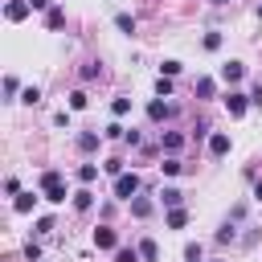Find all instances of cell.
<instances>
[{
    "label": "cell",
    "instance_id": "1",
    "mask_svg": "<svg viewBox=\"0 0 262 262\" xmlns=\"http://www.w3.org/2000/svg\"><path fill=\"white\" fill-rule=\"evenodd\" d=\"M41 188H45V201H66V184L57 172H45L41 176Z\"/></svg>",
    "mask_w": 262,
    "mask_h": 262
},
{
    "label": "cell",
    "instance_id": "2",
    "mask_svg": "<svg viewBox=\"0 0 262 262\" xmlns=\"http://www.w3.org/2000/svg\"><path fill=\"white\" fill-rule=\"evenodd\" d=\"M135 188H139V176H135V172H123V176L115 180V196H127V201H131Z\"/></svg>",
    "mask_w": 262,
    "mask_h": 262
},
{
    "label": "cell",
    "instance_id": "3",
    "mask_svg": "<svg viewBox=\"0 0 262 262\" xmlns=\"http://www.w3.org/2000/svg\"><path fill=\"white\" fill-rule=\"evenodd\" d=\"M115 242H119V237H115V229H106V225H102V229H94V246H98V250H115Z\"/></svg>",
    "mask_w": 262,
    "mask_h": 262
},
{
    "label": "cell",
    "instance_id": "4",
    "mask_svg": "<svg viewBox=\"0 0 262 262\" xmlns=\"http://www.w3.org/2000/svg\"><path fill=\"white\" fill-rule=\"evenodd\" d=\"M242 74H246L242 61H225V66H221V78H225V82H242Z\"/></svg>",
    "mask_w": 262,
    "mask_h": 262
},
{
    "label": "cell",
    "instance_id": "5",
    "mask_svg": "<svg viewBox=\"0 0 262 262\" xmlns=\"http://www.w3.org/2000/svg\"><path fill=\"white\" fill-rule=\"evenodd\" d=\"M29 8H33V4H25V0H12L4 12H8V20H25V16H29Z\"/></svg>",
    "mask_w": 262,
    "mask_h": 262
},
{
    "label": "cell",
    "instance_id": "6",
    "mask_svg": "<svg viewBox=\"0 0 262 262\" xmlns=\"http://www.w3.org/2000/svg\"><path fill=\"white\" fill-rule=\"evenodd\" d=\"M225 106L229 115H246V94H225Z\"/></svg>",
    "mask_w": 262,
    "mask_h": 262
},
{
    "label": "cell",
    "instance_id": "7",
    "mask_svg": "<svg viewBox=\"0 0 262 262\" xmlns=\"http://www.w3.org/2000/svg\"><path fill=\"white\" fill-rule=\"evenodd\" d=\"M209 151H213V156H225V151H229V135H221V131H217V135L209 139Z\"/></svg>",
    "mask_w": 262,
    "mask_h": 262
},
{
    "label": "cell",
    "instance_id": "8",
    "mask_svg": "<svg viewBox=\"0 0 262 262\" xmlns=\"http://www.w3.org/2000/svg\"><path fill=\"white\" fill-rule=\"evenodd\" d=\"M139 258H143V262H156V258H160L156 242H139Z\"/></svg>",
    "mask_w": 262,
    "mask_h": 262
},
{
    "label": "cell",
    "instance_id": "9",
    "mask_svg": "<svg viewBox=\"0 0 262 262\" xmlns=\"http://www.w3.org/2000/svg\"><path fill=\"white\" fill-rule=\"evenodd\" d=\"M160 196H164V205H172V209H180V201H184V196H180V188H164Z\"/></svg>",
    "mask_w": 262,
    "mask_h": 262
},
{
    "label": "cell",
    "instance_id": "10",
    "mask_svg": "<svg viewBox=\"0 0 262 262\" xmlns=\"http://www.w3.org/2000/svg\"><path fill=\"white\" fill-rule=\"evenodd\" d=\"M184 221H188V213H184V209H172V213H168V229H180Z\"/></svg>",
    "mask_w": 262,
    "mask_h": 262
},
{
    "label": "cell",
    "instance_id": "11",
    "mask_svg": "<svg viewBox=\"0 0 262 262\" xmlns=\"http://www.w3.org/2000/svg\"><path fill=\"white\" fill-rule=\"evenodd\" d=\"M61 20H66V12H61V8H49V16H45V25H49V29H61Z\"/></svg>",
    "mask_w": 262,
    "mask_h": 262
},
{
    "label": "cell",
    "instance_id": "12",
    "mask_svg": "<svg viewBox=\"0 0 262 262\" xmlns=\"http://www.w3.org/2000/svg\"><path fill=\"white\" fill-rule=\"evenodd\" d=\"M115 25H119L123 33H135V16H127V12H119V16H115Z\"/></svg>",
    "mask_w": 262,
    "mask_h": 262
},
{
    "label": "cell",
    "instance_id": "13",
    "mask_svg": "<svg viewBox=\"0 0 262 262\" xmlns=\"http://www.w3.org/2000/svg\"><path fill=\"white\" fill-rule=\"evenodd\" d=\"M78 147H82V151H94V147H98V135H94V131H86V135L78 139Z\"/></svg>",
    "mask_w": 262,
    "mask_h": 262
},
{
    "label": "cell",
    "instance_id": "14",
    "mask_svg": "<svg viewBox=\"0 0 262 262\" xmlns=\"http://www.w3.org/2000/svg\"><path fill=\"white\" fill-rule=\"evenodd\" d=\"M94 176H98V168H94V164H82V168H78V180H82V184H90Z\"/></svg>",
    "mask_w": 262,
    "mask_h": 262
},
{
    "label": "cell",
    "instance_id": "15",
    "mask_svg": "<svg viewBox=\"0 0 262 262\" xmlns=\"http://www.w3.org/2000/svg\"><path fill=\"white\" fill-rule=\"evenodd\" d=\"M180 143H184V135H176V131H168V135H164V147H168V151H176Z\"/></svg>",
    "mask_w": 262,
    "mask_h": 262
},
{
    "label": "cell",
    "instance_id": "16",
    "mask_svg": "<svg viewBox=\"0 0 262 262\" xmlns=\"http://www.w3.org/2000/svg\"><path fill=\"white\" fill-rule=\"evenodd\" d=\"M131 209H135V217H147V213H151V201L139 196V201H131Z\"/></svg>",
    "mask_w": 262,
    "mask_h": 262
},
{
    "label": "cell",
    "instance_id": "17",
    "mask_svg": "<svg viewBox=\"0 0 262 262\" xmlns=\"http://www.w3.org/2000/svg\"><path fill=\"white\" fill-rule=\"evenodd\" d=\"M196 94H201V98H213V82L201 78V82H196Z\"/></svg>",
    "mask_w": 262,
    "mask_h": 262
},
{
    "label": "cell",
    "instance_id": "18",
    "mask_svg": "<svg viewBox=\"0 0 262 262\" xmlns=\"http://www.w3.org/2000/svg\"><path fill=\"white\" fill-rule=\"evenodd\" d=\"M74 209L86 213V209H90V192H74Z\"/></svg>",
    "mask_w": 262,
    "mask_h": 262
},
{
    "label": "cell",
    "instance_id": "19",
    "mask_svg": "<svg viewBox=\"0 0 262 262\" xmlns=\"http://www.w3.org/2000/svg\"><path fill=\"white\" fill-rule=\"evenodd\" d=\"M33 201H37L33 192H29V196H16V213H29V209H33Z\"/></svg>",
    "mask_w": 262,
    "mask_h": 262
},
{
    "label": "cell",
    "instance_id": "20",
    "mask_svg": "<svg viewBox=\"0 0 262 262\" xmlns=\"http://www.w3.org/2000/svg\"><path fill=\"white\" fill-rule=\"evenodd\" d=\"M205 49H221V33H205Z\"/></svg>",
    "mask_w": 262,
    "mask_h": 262
},
{
    "label": "cell",
    "instance_id": "21",
    "mask_svg": "<svg viewBox=\"0 0 262 262\" xmlns=\"http://www.w3.org/2000/svg\"><path fill=\"white\" fill-rule=\"evenodd\" d=\"M156 94H160V98H168V94H172V82H168V78H160V82H156Z\"/></svg>",
    "mask_w": 262,
    "mask_h": 262
},
{
    "label": "cell",
    "instance_id": "22",
    "mask_svg": "<svg viewBox=\"0 0 262 262\" xmlns=\"http://www.w3.org/2000/svg\"><path fill=\"white\" fill-rule=\"evenodd\" d=\"M70 106H74V111H82V106H86V94H82V90H74V94H70Z\"/></svg>",
    "mask_w": 262,
    "mask_h": 262
},
{
    "label": "cell",
    "instance_id": "23",
    "mask_svg": "<svg viewBox=\"0 0 262 262\" xmlns=\"http://www.w3.org/2000/svg\"><path fill=\"white\" fill-rule=\"evenodd\" d=\"M111 111H115V115H127V111H131V102H127V98H115V102H111Z\"/></svg>",
    "mask_w": 262,
    "mask_h": 262
},
{
    "label": "cell",
    "instance_id": "24",
    "mask_svg": "<svg viewBox=\"0 0 262 262\" xmlns=\"http://www.w3.org/2000/svg\"><path fill=\"white\" fill-rule=\"evenodd\" d=\"M147 115H151V119H164V115H168V106H164V102H151V106H147Z\"/></svg>",
    "mask_w": 262,
    "mask_h": 262
},
{
    "label": "cell",
    "instance_id": "25",
    "mask_svg": "<svg viewBox=\"0 0 262 262\" xmlns=\"http://www.w3.org/2000/svg\"><path fill=\"white\" fill-rule=\"evenodd\" d=\"M115 262H139V254H135V250H119V254H115Z\"/></svg>",
    "mask_w": 262,
    "mask_h": 262
},
{
    "label": "cell",
    "instance_id": "26",
    "mask_svg": "<svg viewBox=\"0 0 262 262\" xmlns=\"http://www.w3.org/2000/svg\"><path fill=\"white\" fill-rule=\"evenodd\" d=\"M160 168H164V172H168V176H176V172H180V160H164V164H160Z\"/></svg>",
    "mask_w": 262,
    "mask_h": 262
},
{
    "label": "cell",
    "instance_id": "27",
    "mask_svg": "<svg viewBox=\"0 0 262 262\" xmlns=\"http://www.w3.org/2000/svg\"><path fill=\"white\" fill-rule=\"evenodd\" d=\"M254 196H258V201H262V180H258V184H254Z\"/></svg>",
    "mask_w": 262,
    "mask_h": 262
},
{
    "label": "cell",
    "instance_id": "28",
    "mask_svg": "<svg viewBox=\"0 0 262 262\" xmlns=\"http://www.w3.org/2000/svg\"><path fill=\"white\" fill-rule=\"evenodd\" d=\"M213 4H229V0H213Z\"/></svg>",
    "mask_w": 262,
    "mask_h": 262
}]
</instances>
